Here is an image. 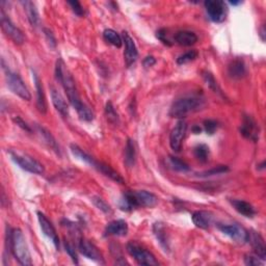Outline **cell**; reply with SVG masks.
<instances>
[{
	"instance_id": "1",
	"label": "cell",
	"mask_w": 266,
	"mask_h": 266,
	"mask_svg": "<svg viewBox=\"0 0 266 266\" xmlns=\"http://www.w3.org/2000/svg\"><path fill=\"white\" fill-rule=\"evenodd\" d=\"M55 78L63 86L71 105L76 110L79 118L86 122L93 121L95 114L85 102H82L72 74L66 66L62 58H58L55 65Z\"/></svg>"
},
{
	"instance_id": "2",
	"label": "cell",
	"mask_w": 266,
	"mask_h": 266,
	"mask_svg": "<svg viewBox=\"0 0 266 266\" xmlns=\"http://www.w3.org/2000/svg\"><path fill=\"white\" fill-rule=\"evenodd\" d=\"M158 203V198L147 190H127L122 195L120 208L123 211H132L139 207L153 208Z\"/></svg>"
},
{
	"instance_id": "3",
	"label": "cell",
	"mask_w": 266,
	"mask_h": 266,
	"mask_svg": "<svg viewBox=\"0 0 266 266\" xmlns=\"http://www.w3.org/2000/svg\"><path fill=\"white\" fill-rule=\"evenodd\" d=\"M206 105L205 99L199 95H190L182 97L175 101L170 110V115L172 118L183 119L189 113L201 111Z\"/></svg>"
},
{
	"instance_id": "4",
	"label": "cell",
	"mask_w": 266,
	"mask_h": 266,
	"mask_svg": "<svg viewBox=\"0 0 266 266\" xmlns=\"http://www.w3.org/2000/svg\"><path fill=\"white\" fill-rule=\"evenodd\" d=\"M11 251L18 261L23 266H29L32 264L31 256L28 245L26 244L23 233L20 229H13L10 232V238H8Z\"/></svg>"
},
{
	"instance_id": "5",
	"label": "cell",
	"mask_w": 266,
	"mask_h": 266,
	"mask_svg": "<svg viewBox=\"0 0 266 266\" xmlns=\"http://www.w3.org/2000/svg\"><path fill=\"white\" fill-rule=\"evenodd\" d=\"M2 66H3V70H4V73H5V79H6L7 88L10 89L15 95L20 97L23 100L29 101V100L31 99L30 91L27 89L26 85L24 83L23 79L20 77V75L13 72L12 70L8 69L7 66H5L3 60H2Z\"/></svg>"
},
{
	"instance_id": "6",
	"label": "cell",
	"mask_w": 266,
	"mask_h": 266,
	"mask_svg": "<svg viewBox=\"0 0 266 266\" xmlns=\"http://www.w3.org/2000/svg\"><path fill=\"white\" fill-rule=\"evenodd\" d=\"M10 156L12 158V160L24 171L37 175H42L45 172L44 165L27 154L10 151Z\"/></svg>"
},
{
	"instance_id": "7",
	"label": "cell",
	"mask_w": 266,
	"mask_h": 266,
	"mask_svg": "<svg viewBox=\"0 0 266 266\" xmlns=\"http://www.w3.org/2000/svg\"><path fill=\"white\" fill-rule=\"evenodd\" d=\"M127 252L131 257L134 258V260L139 265L154 266L159 264L156 260L155 256L151 252H149L148 249L138 245L135 243H129L127 244Z\"/></svg>"
},
{
	"instance_id": "8",
	"label": "cell",
	"mask_w": 266,
	"mask_h": 266,
	"mask_svg": "<svg viewBox=\"0 0 266 266\" xmlns=\"http://www.w3.org/2000/svg\"><path fill=\"white\" fill-rule=\"evenodd\" d=\"M0 23H1V28L2 31L5 33V35L13 40L15 44L22 45L25 41V37L23 35V32L21 31L20 28H18L16 25L12 22L3 10L0 12Z\"/></svg>"
},
{
	"instance_id": "9",
	"label": "cell",
	"mask_w": 266,
	"mask_h": 266,
	"mask_svg": "<svg viewBox=\"0 0 266 266\" xmlns=\"http://www.w3.org/2000/svg\"><path fill=\"white\" fill-rule=\"evenodd\" d=\"M204 5L211 21L222 23L226 19L227 5L222 0H206Z\"/></svg>"
},
{
	"instance_id": "10",
	"label": "cell",
	"mask_w": 266,
	"mask_h": 266,
	"mask_svg": "<svg viewBox=\"0 0 266 266\" xmlns=\"http://www.w3.org/2000/svg\"><path fill=\"white\" fill-rule=\"evenodd\" d=\"M218 227L224 235L229 236L231 239L234 240L235 243H238V244L247 243L248 231H246L244 227H241L240 224H238V223H229V224L220 223V224H218Z\"/></svg>"
},
{
	"instance_id": "11",
	"label": "cell",
	"mask_w": 266,
	"mask_h": 266,
	"mask_svg": "<svg viewBox=\"0 0 266 266\" xmlns=\"http://www.w3.org/2000/svg\"><path fill=\"white\" fill-rule=\"evenodd\" d=\"M187 131V123L180 120L175 127L172 129L170 134V146L175 152H180L183 145V140L185 138Z\"/></svg>"
},
{
	"instance_id": "12",
	"label": "cell",
	"mask_w": 266,
	"mask_h": 266,
	"mask_svg": "<svg viewBox=\"0 0 266 266\" xmlns=\"http://www.w3.org/2000/svg\"><path fill=\"white\" fill-rule=\"evenodd\" d=\"M240 133L241 135L244 136L247 139H251L253 141H257L259 139L260 134V128L259 125L254 120L252 115L244 114L243 123L240 126Z\"/></svg>"
},
{
	"instance_id": "13",
	"label": "cell",
	"mask_w": 266,
	"mask_h": 266,
	"mask_svg": "<svg viewBox=\"0 0 266 266\" xmlns=\"http://www.w3.org/2000/svg\"><path fill=\"white\" fill-rule=\"evenodd\" d=\"M77 245H78L79 252L83 256H86L88 259H90L100 264H104V259H103L102 254L100 253L98 247L95 244L89 243V240L85 238H79Z\"/></svg>"
},
{
	"instance_id": "14",
	"label": "cell",
	"mask_w": 266,
	"mask_h": 266,
	"mask_svg": "<svg viewBox=\"0 0 266 266\" xmlns=\"http://www.w3.org/2000/svg\"><path fill=\"white\" fill-rule=\"evenodd\" d=\"M123 43L125 44V63H126L127 66H131L137 61L138 51L134 41L129 36L127 31H123Z\"/></svg>"
},
{
	"instance_id": "15",
	"label": "cell",
	"mask_w": 266,
	"mask_h": 266,
	"mask_svg": "<svg viewBox=\"0 0 266 266\" xmlns=\"http://www.w3.org/2000/svg\"><path fill=\"white\" fill-rule=\"evenodd\" d=\"M38 220H39V222H40V226H41V229L42 231H43L44 235L47 236L50 240L52 241V244H54V246L60 249V238H58V235L56 233V230L54 228V226L52 224V222H50L47 216L45 214H43L42 212H38Z\"/></svg>"
},
{
	"instance_id": "16",
	"label": "cell",
	"mask_w": 266,
	"mask_h": 266,
	"mask_svg": "<svg viewBox=\"0 0 266 266\" xmlns=\"http://www.w3.org/2000/svg\"><path fill=\"white\" fill-rule=\"evenodd\" d=\"M247 243H249L252 244L253 249H254V254H256L258 257L261 258L262 260L265 261L266 247H265L264 239L261 236V234H259V233L255 232V231L248 232Z\"/></svg>"
},
{
	"instance_id": "17",
	"label": "cell",
	"mask_w": 266,
	"mask_h": 266,
	"mask_svg": "<svg viewBox=\"0 0 266 266\" xmlns=\"http://www.w3.org/2000/svg\"><path fill=\"white\" fill-rule=\"evenodd\" d=\"M128 233V224L123 220L112 221L105 227V236H126Z\"/></svg>"
},
{
	"instance_id": "18",
	"label": "cell",
	"mask_w": 266,
	"mask_h": 266,
	"mask_svg": "<svg viewBox=\"0 0 266 266\" xmlns=\"http://www.w3.org/2000/svg\"><path fill=\"white\" fill-rule=\"evenodd\" d=\"M191 220H193V222L196 227L207 230L209 229L212 224L213 215L211 212L200 210L193 213V215H191Z\"/></svg>"
},
{
	"instance_id": "19",
	"label": "cell",
	"mask_w": 266,
	"mask_h": 266,
	"mask_svg": "<svg viewBox=\"0 0 266 266\" xmlns=\"http://www.w3.org/2000/svg\"><path fill=\"white\" fill-rule=\"evenodd\" d=\"M32 78H33V82H35L36 89H37V107L40 112L46 113L47 102H46V97H45L44 89H43V86H42L41 79L39 78L38 74L36 72H32Z\"/></svg>"
},
{
	"instance_id": "20",
	"label": "cell",
	"mask_w": 266,
	"mask_h": 266,
	"mask_svg": "<svg viewBox=\"0 0 266 266\" xmlns=\"http://www.w3.org/2000/svg\"><path fill=\"white\" fill-rule=\"evenodd\" d=\"M230 203L238 213L245 216V218H254V216L256 215L255 207L252 204H249L248 202L243 201V200L231 199Z\"/></svg>"
},
{
	"instance_id": "21",
	"label": "cell",
	"mask_w": 266,
	"mask_h": 266,
	"mask_svg": "<svg viewBox=\"0 0 266 266\" xmlns=\"http://www.w3.org/2000/svg\"><path fill=\"white\" fill-rule=\"evenodd\" d=\"M51 91V100L52 103L55 107V110L60 112L63 116H68L69 115V106L66 104V101L65 100L64 96L58 91L56 89L51 88L50 89Z\"/></svg>"
},
{
	"instance_id": "22",
	"label": "cell",
	"mask_w": 266,
	"mask_h": 266,
	"mask_svg": "<svg viewBox=\"0 0 266 266\" xmlns=\"http://www.w3.org/2000/svg\"><path fill=\"white\" fill-rule=\"evenodd\" d=\"M228 74L231 78L240 79L245 76L246 68L244 62L241 58H236V60L232 61L228 66Z\"/></svg>"
},
{
	"instance_id": "23",
	"label": "cell",
	"mask_w": 266,
	"mask_h": 266,
	"mask_svg": "<svg viewBox=\"0 0 266 266\" xmlns=\"http://www.w3.org/2000/svg\"><path fill=\"white\" fill-rule=\"evenodd\" d=\"M21 4L24 7V11L27 15V18L29 23L31 24V26L32 27L40 26L41 19H40V15H39L37 5L32 1H21Z\"/></svg>"
},
{
	"instance_id": "24",
	"label": "cell",
	"mask_w": 266,
	"mask_h": 266,
	"mask_svg": "<svg viewBox=\"0 0 266 266\" xmlns=\"http://www.w3.org/2000/svg\"><path fill=\"white\" fill-rule=\"evenodd\" d=\"M153 232L154 235L156 236V239L159 243L160 246L163 248L164 252L170 251V241L168 234H166L165 227L163 226L162 222H156L153 226Z\"/></svg>"
},
{
	"instance_id": "25",
	"label": "cell",
	"mask_w": 266,
	"mask_h": 266,
	"mask_svg": "<svg viewBox=\"0 0 266 266\" xmlns=\"http://www.w3.org/2000/svg\"><path fill=\"white\" fill-rule=\"evenodd\" d=\"M175 41L181 46H193L198 42V37L195 32L189 30L178 31L175 36Z\"/></svg>"
},
{
	"instance_id": "26",
	"label": "cell",
	"mask_w": 266,
	"mask_h": 266,
	"mask_svg": "<svg viewBox=\"0 0 266 266\" xmlns=\"http://www.w3.org/2000/svg\"><path fill=\"white\" fill-rule=\"evenodd\" d=\"M136 160V147L134 140L128 138L126 148H125V155H124V163L127 168H132L135 164Z\"/></svg>"
},
{
	"instance_id": "27",
	"label": "cell",
	"mask_w": 266,
	"mask_h": 266,
	"mask_svg": "<svg viewBox=\"0 0 266 266\" xmlns=\"http://www.w3.org/2000/svg\"><path fill=\"white\" fill-rule=\"evenodd\" d=\"M95 169L97 171H99L100 173H102L103 175H105L106 177L111 179L112 181L116 182V183H120V184H123V183H124V179H123V177L121 176V175L118 172H115L113 169H111V166L108 164H106V163L97 161Z\"/></svg>"
},
{
	"instance_id": "28",
	"label": "cell",
	"mask_w": 266,
	"mask_h": 266,
	"mask_svg": "<svg viewBox=\"0 0 266 266\" xmlns=\"http://www.w3.org/2000/svg\"><path fill=\"white\" fill-rule=\"evenodd\" d=\"M36 131L38 132V134L41 136V138L44 140V143L49 146L51 149H53L56 153H60V147H58L55 138L52 136L51 133L47 131L45 128L39 126L37 125L36 126Z\"/></svg>"
},
{
	"instance_id": "29",
	"label": "cell",
	"mask_w": 266,
	"mask_h": 266,
	"mask_svg": "<svg viewBox=\"0 0 266 266\" xmlns=\"http://www.w3.org/2000/svg\"><path fill=\"white\" fill-rule=\"evenodd\" d=\"M70 149H71L72 154H73L75 157L78 158L79 160H81V161H83V162H86V163L91 165V166H93V168L95 169V166H96V164H97V160L95 159L94 157H91L90 155H89L88 153H86V152L83 151L82 149H80L77 145L72 144V145L70 146Z\"/></svg>"
},
{
	"instance_id": "30",
	"label": "cell",
	"mask_w": 266,
	"mask_h": 266,
	"mask_svg": "<svg viewBox=\"0 0 266 266\" xmlns=\"http://www.w3.org/2000/svg\"><path fill=\"white\" fill-rule=\"evenodd\" d=\"M103 38L105 39V41L108 42V43L113 45L116 48H121L123 45V39L121 38L119 33L114 31L113 29L111 28L105 29L103 31Z\"/></svg>"
},
{
	"instance_id": "31",
	"label": "cell",
	"mask_w": 266,
	"mask_h": 266,
	"mask_svg": "<svg viewBox=\"0 0 266 266\" xmlns=\"http://www.w3.org/2000/svg\"><path fill=\"white\" fill-rule=\"evenodd\" d=\"M203 78H204V81L206 82V85L208 86V88L211 89L214 93L216 94H219L221 96L223 97V94H222V91L219 86V83L218 81L215 80L214 76L213 75L210 73V72H208V71H204L203 72Z\"/></svg>"
},
{
	"instance_id": "32",
	"label": "cell",
	"mask_w": 266,
	"mask_h": 266,
	"mask_svg": "<svg viewBox=\"0 0 266 266\" xmlns=\"http://www.w3.org/2000/svg\"><path fill=\"white\" fill-rule=\"evenodd\" d=\"M169 165L174 171H177V172L185 173L190 170L189 165L185 161H183V160L179 159V158L174 157V156L169 157Z\"/></svg>"
},
{
	"instance_id": "33",
	"label": "cell",
	"mask_w": 266,
	"mask_h": 266,
	"mask_svg": "<svg viewBox=\"0 0 266 266\" xmlns=\"http://www.w3.org/2000/svg\"><path fill=\"white\" fill-rule=\"evenodd\" d=\"M194 154L199 161L206 162L208 160V157H209V148L204 144H200L195 147Z\"/></svg>"
},
{
	"instance_id": "34",
	"label": "cell",
	"mask_w": 266,
	"mask_h": 266,
	"mask_svg": "<svg viewBox=\"0 0 266 266\" xmlns=\"http://www.w3.org/2000/svg\"><path fill=\"white\" fill-rule=\"evenodd\" d=\"M91 201H93L94 205L98 208V209L103 211L105 214H112L111 207L108 205L102 198L94 197L93 199H91Z\"/></svg>"
},
{
	"instance_id": "35",
	"label": "cell",
	"mask_w": 266,
	"mask_h": 266,
	"mask_svg": "<svg viewBox=\"0 0 266 266\" xmlns=\"http://www.w3.org/2000/svg\"><path fill=\"white\" fill-rule=\"evenodd\" d=\"M199 53L198 51H196V50H189V51L183 53L182 55H180L178 58H177V64L178 65H185V64H188L190 62L195 61L196 58L198 57Z\"/></svg>"
},
{
	"instance_id": "36",
	"label": "cell",
	"mask_w": 266,
	"mask_h": 266,
	"mask_svg": "<svg viewBox=\"0 0 266 266\" xmlns=\"http://www.w3.org/2000/svg\"><path fill=\"white\" fill-rule=\"evenodd\" d=\"M105 113H106L107 119L110 122H111V123L119 122V114L116 113L111 102H107V104L105 106Z\"/></svg>"
},
{
	"instance_id": "37",
	"label": "cell",
	"mask_w": 266,
	"mask_h": 266,
	"mask_svg": "<svg viewBox=\"0 0 266 266\" xmlns=\"http://www.w3.org/2000/svg\"><path fill=\"white\" fill-rule=\"evenodd\" d=\"M229 172V168L227 165H219L216 166V168H213L209 171H206L204 173H202L201 175H199V176L201 177H208V176H214V175H221L223 173Z\"/></svg>"
},
{
	"instance_id": "38",
	"label": "cell",
	"mask_w": 266,
	"mask_h": 266,
	"mask_svg": "<svg viewBox=\"0 0 266 266\" xmlns=\"http://www.w3.org/2000/svg\"><path fill=\"white\" fill-rule=\"evenodd\" d=\"M203 125H204V129L206 133L209 135L214 134L215 131L219 128V123L214 120H206L204 121Z\"/></svg>"
},
{
	"instance_id": "39",
	"label": "cell",
	"mask_w": 266,
	"mask_h": 266,
	"mask_svg": "<svg viewBox=\"0 0 266 266\" xmlns=\"http://www.w3.org/2000/svg\"><path fill=\"white\" fill-rule=\"evenodd\" d=\"M244 263L249 266H258V265H262L264 263V260H262L261 258L258 257L256 254H251V255H245L244 257Z\"/></svg>"
},
{
	"instance_id": "40",
	"label": "cell",
	"mask_w": 266,
	"mask_h": 266,
	"mask_svg": "<svg viewBox=\"0 0 266 266\" xmlns=\"http://www.w3.org/2000/svg\"><path fill=\"white\" fill-rule=\"evenodd\" d=\"M68 4L71 6L72 11L79 17L85 16V8L80 4V2L76 1V0H72V1H68Z\"/></svg>"
},
{
	"instance_id": "41",
	"label": "cell",
	"mask_w": 266,
	"mask_h": 266,
	"mask_svg": "<svg viewBox=\"0 0 266 266\" xmlns=\"http://www.w3.org/2000/svg\"><path fill=\"white\" fill-rule=\"evenodd\" d=\"M44 33H45V37H46V40L48 42L50 48L54 49L56 47V39L53 35V32L48 28H44Z\"/></svg>"
},
{
	"instance_id": "42",
	"label": "cell",
	"mask_w": 266,
	"mask_h": 266,
	"mask_svg": "<svg viewBox=\"0 0 266 266\" xmlns=\"http://www.w3.org/2000/svg\"><path fill=\"white\" fill-rule=\"evenodd\" d=\"M13 121H14L17 125H18V126H19L21 129H23L24 131L29 132V133L32 132L31 127H30L29 125H28L26 122H25L22 118H20V116H15V118L13 119Z\"/></svg>"
},
{
	"instance_id": "43",
	"label": "cell",
	"mask_w": 266,
	"mask_h": 266,
	"mask_svg": "<svg viewBox=\"0 0 266 266\" xmlns=\"http://www.w3.org/2000/svg\"><path fill=\"white\" fill-rule=\"evenodd\" d=\"M65 247H66V253H68L70 255V257L72 258V260L74 263H76L78 264V256L76 254V251H75V248L72 244H70L69 243H66V244H65Z\"/></svg>"
},
{
	"instance_id": "44",
	"label": "cell",
	"mask_w": 266,
	"mask_h": 266,
	"mask_svg": "<svg viewBox=\"0 0 266 266\" xmlns=\"http://www.w3.org/2000/svg\"><path fill=\"white\" fill-rule=\"evenodd\" d=\"M156 37H157V39L159 40L160 42H162V43H163L164 45H166V46H172L171 41H170L168 38H166V30H165L164 28H161V29L158 30V31L156 32Z\"/></svg>"
},
{
	"instance_id": "45",
	"label": "cell",
	"mask_w": 266,
	"mask_h": 266,
	"mask_svg": "<svg viewBox=\"0 0 266 266\" xmlns=\"http://www.w3.org/2000/svg\"><path fill=\"white\" fill-rule=\"evenodd\" d=\"M144 66H146V68H150V66H153L155 64H156V60H155V57L152 56V55H149L147 56L144 62H143Z\"/></svg>"
},
{
	"instance_id": "46",
	"label": "cell",
	"mask_w": 266,
	"mask_h": 266,
	"mask_svg": "<svg viewBox=\"0 0 266 266\" xmlns=\"http://www.w3.org/2000/svg\"><path fill=\"white\" fill-rule=\"evenodd\" d=\"M201 128H200L199 126H195L194 128H193V131H194V133H196V134H199V133L200 132H201Z\"/></svg>"
},
{
	"instance_id": "47",
	"label": "cell",
	"mask_w": 266,
	"mask_h": 266,
	"mask_svg": "<svg viewBox=\"0 0 266 266\" xmlns=\"http://www.w3.org/2000/svg\"><path fill=\"white\" fill-rule=\"evenodd\" d=\"M260 35H261L262 41H265V39H264V36H265V30H264V26H262V28H261V33H260Z\"/></svg>"
},
{
	"instance_id": "48",
	"label": "cell",
	"mask_w": 266,
	"mask_h": 266,
	"mask_svg": "<svg viewBox=\"0 0 266 266\" xmlns=\"http://www.w3.org/2000/svg\"><path fill=\"white\" fill-rule=\"evenodd\" d=\"M230 4L232 5H238V4H241V1H238V2H235V1H231Z\"/></svg>"
}]
</instances>
